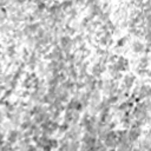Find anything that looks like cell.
Instances as JSON below:
<instances>
[{"instance_id": "obj_1", "label": "cell", "mask_w": 151, "mask_h": 151, "mask_svg": "<svg viewBox=\"0 0 151 151\" xmlns=\"http://www.w3.org/2000/svg\"><path fill=\"white\" fill-rule=\"evenodd\" d=\"M132 116H133V119L137 120L142 126L145 124H151V114L147 110L145 100H142L134 104L132 109Z\"/></svg>"}, {"instance_id": "obj_2", "label": "cell", "mask_w": 151, "mask_h": 151, "mask_svg": "<svg viewBox=\"0 0 151 151\" xmlns=\"http://www.w3.org/2000/svg\"><path fill=\"white\" fill-rule=\"evenodd\" d=\"M132 93L136 94L137 103L142 101V100H145V99H151V85L147 84V83L142 81L139 85L133 87Z\"/></svg>"}, {"instance_id": "obj_3", "label": "cell", "mask_w": 151, "mask_h": 151, "mask_svg": "<svg viewBox=\"0 0 151 151\" xmlns=\"http://www.w3.org/2000/svg\"><path fill=\"white\" fill-rule=\"evenodd\" d=\"M137 84V77L133 73H126L122 79H120V88L124 90L127 94H130L131 90L136 86Z\"/></svg>"}, {"instance_id": "obj_4", "label": "cell", "mask_w": 151, "mask_h": 151, "mask_svg": "<svg viewBox=\"0 0 151 151\" xmlns=\"http://www.w3.org/2000/svg\"><path fill=\"white\" fill-rule=\"evenodd\" d=\"M127 131H129V139H130V142L132 144L138 142L140 139L142 134H143V127L137 120H133L132 125L127 129Z\"/></svg>"}, {"instance_id": "obj_5", "label": "cell", "mask_w": 151, "mask_h": 151, "mask_svg": "<svg viewBox=\"0 0 151 151\" xmlns=\"http://www.w3.org/2000/svg\"><path fill=\"white\" fill-rule=\"evenodd\" d=\"M85 6L87 7V12L92 19L94 18H98L99 14L104 11V6H103V2H98V1H87L85 2Z\"/></svg>"}, {"instance_id": "obj_6", "label": "cell", "mask_w": 151, "mask_h": 151, "mask_svg": "<svg viewBox=\"0 0 151 151\" xmlns=\"http://www.w3.org/2000/svg\"><path fill=\"white\" fill-rule=\"evenodd\" d=\"M119 90V83L118 80H114L112 78H109V79H104V85H103V93L106 94V96H110V94H116L117 91Z\"/></svg>"}, {"instance_id": "obj_7", "label": "cell", "mask_w": 151, "mask_h": 151, "mask_svg": "<svg viewBox=\"0 0 151 151\" xmlns=\"http://www.w3.org/2000/svg\"><path fill=\"white\" fill-rule=\"evenodd\" d=\"M74 46V41H73V37L67 35V34H63L59 39V47L63 50V52L65 54H70L72 53V48Z\"/></svg>"}, {"instance_id": "obj_8", "label": "cell", "mask_w": 151, "mask_h": 151, "mask_svg": "<svg viewBox=\"0 0 151 151\" xmlns=\"http://www.w3.org/2000/svg\"><path fill=\"white\" fill-rule=\"evenodd\" d=\"M40 54L38 52H35L34 50H31V53L28 55V58L25 60L26 63V67L31 71V72H34V70H37L39 63H40Z\"/></svg>"}, {"instance_id": "obj_9", "label": "cell", "mask_w": 151, "mask_h": 151, "mask_svg": "<svg viewBox=\"0 0 151 151\" xmlns=\"http://www.w3.org/2000/svg\"><path fill=\"white\" fill-rule=\"evenodd\" d=\"M41 24L40 21H35V22H25V25L22 26V32L25 34V37H34L38 31L41 28Z\"/></svg>"}, {"instance_id": "obj_10", "label": "cell", "mask_w": 151, "mask_h": 151, "mask_svg": "<svg viewBox=\"0 0 151 151\" xmlns=\"http://www.w3.org/2000/svg\"><path fill=\"white\" fill-rule=\"evenodd\" d=\"M81 131L83 127L80 126V124H76V125H71L70 129L67 130V132L63 136L64 138H66L67 140H77L81 137Z\"/></svg>"}, {"instance_id": "obj_11", "label": "cell", "mask_w": 151, "mask_h": 151, "mask_svg": "<svg viewBox=\"0 0 151 151\" xmlns=\"http://www.w3.org/2000/svg\"><path fill=\"white\" fill-rule=\"evenodd\" d=\"M24 138V131L18 130V129H11L7 131L6 134V140L11 143L12 145H17L21 139Z\"/></svg>"}, {"instance_id": "obj_12", "label": "cell", "mask_w": 151, "mask_h": 151, "mask_svg": "<svg viewBox=\"0 0 151 151\" xmlns=\"http://www.w3.org/2000/svg\"><path fill=\"white\" fill-rule=\"evenodd\" d=\"M97 35H98V38H97L98 44H99L100 47L106 48V47H110L113 44V35L110 32H103V33L98 32Z\"/></svg>"}, {"instance_id": "obj_13", "label": "cell", "mask_w": 151, "mask_h": 151, "mask_svg": "<svg viewBox=\"0 0 151 151\" xmlns=\"http://www.w3.org/2000/svg\"><path fill=\"white\" fill-rule=\"evenodd\" d=\"M46 59H48L50 61L51 60H55V61H63L65 60V53L63 52V50L59 47V46H54L50 50V52L45 55Z\"/></svg>"}, {"instance_id": "obj_14", "label": "cell", "mask_w": 151, "mask_h": 151, "mask_svg": "<svg viewBox=\"0 0 151 151\" xmlns=\"http://www.w3.org/2000/svg\"><path fill=\"white\" fill-rule=\"evenodd\" d=\"M103 142H104V144H105V146L107 149H110V150L111 149H116L117 145H118V133H117V131L114 129L109 131V133L106 134V137H105V139Z\"/></svg>"}, {"instance_id": "obj_15", "label": "cell", "mask_w": 151, "mask_h": 151, "mask_svg": "<svg viewBox=\"0 0 151 151\" xmlns=\"http://www.w3.org/2000/svg\"><path fill=\"white\" fill-rule=\"evenodd\" d=\"M107 70V67H106V64H104V63H101V61H94L92 65H91V68H90V73L93 76V77H96L97 79L101 76V74H104V72Z\"/></svg>"}, {"instance_id": "obj_16", "label": "cell", "mask_w": 151, "mask_h": 151, "mask_svg": "<svg viewBox=\"0 0 151 151\" xmlns=\"http://www.w3.org/2000/svg\"><path fill=\"white\" fill-rule=\"evenodd\" d=\"M65 110H67V111H78V112H81V111L85 110V107L83 106V104L80 103V100H79L78 97H73V98H71V99L66 103Z\"/></svg>"}, {"instance_id": "obj_17", "label": "cell", "mask_w": 151, "mask_h": 151, "mask_svg": "<svg viewBox=\"0 0 151 151\" xmlns=\"http://www.w3.org/2000/svg\"><path fill=\"white\" fill-rule=\"evenodd\" d=\"M83 81H84V84H85V90H86V91L93 92V91L98 90V88H97L98 79H97L96 77H93L91 73H88V74L85 77V79H84Z\"/></svg>"}, {"instance_id": "obj_18", "label": "cell", "mask_w": 151, "mask_h": 151, "mask_svg": "<svg viewBox=\"0 0 151 151\" xmlns=\"http://www.w3.org/2000/svg\"><path fill=\"white\" fill-rule=\"evenodd\" d=\"M114 65L123 73V72H126L130 68V60L124 55H118V58L114 61Z\"/></svg>"}, {"instance_id": "obj_19", "label": "cell", "mask_w": 151, "mask_h": 151, "mask_svg": "<svg viewBox=\"0 0 151 151\" xmlns=\"http://www.w3.org/2000/svg\"><path fill=\"white\" fill-rule=\"evenodd\" d=\"M130 50H131L134 54H143V53H145V51H146V46H145V44H144L143 41L136 39V40L131 41V44H130Z\"/></svg>"}, {"instance_id": "obj_20", "label": "cell", "mask_w": 151, "mask_h": 151, "mask_svg": "<svg viewBox=\"0 0 151 151\" xmlns=\"http://www.w3.org/2000/svg\"><path fill=\"white\" fill-rule=\"evenodd\" d=\"M151 64V58L149 54H143L137 60V68L140 70H149V66Z\"/></svg>"}, {"instance_id": "obj_21", "label": "cell", "mask_w": 151, "mask_h": 151, "mask_svg": "<svg viewBox=\"0 0 151 151\" xmlns=\"http://www.w3.org/2000/svg\"><path fill=\"white\" fill-rule=\"evenodd\" d=\"M107 72H109L110 77H111L112 79H114V80H118V79H122V78H123V77H122L123 73L117 68V66L114 65V63L109 64V66H107Z\"/></svg>"}, {"instance_id": "obj_22", "label": "cell", "mask_w": 151, "mask_h": 151, "mask_svg": "<svg viewBox=\"0 0 151 151\" xmlns=\"http://www.w3.org/2000/svg\"><path fill=\"white\" fill-rule=\"evenodd\" d=\"M137 147L140 151H151V137L144 136V138L142 140H139Z\"/></svg>"}, {"instance_id": "obj_23", "label": "cell", "mask_w": 151, "mask_h": 151, "mask_svg": "<svg viewBox=\"0 0 151 151\" xmlns=\"http://www.w3.org/2000/svg\"><path fill=\"white\" fill-rule=\"evenodd\" d=\"M111 18V9L107 7V8H104V11L99 14V17H98V22L99 24H105V22H107L109 20H111L110 19Z\"/></svg>"}, {"instance_id": "obj_24", "label": "cell", "mask_w": 151, "mask_h": 151, "mask_svg": "<svg viewBox=\"0 0 151 151\" xmlns=\"http://www.w3.org/2000/svg\"><path fill=\"white\" fill-rule=\"evenodd\" d=\"M129 41V35H122L119 37L117 40H116V48H119V50H123L126 44Z\"/></svg>"}, {"instance_id": "obj_25", "label": "cell", "mask_w": 151, "mask_h": 151, "mask_svg": "<svg viewBox=\"0 0 151 151\" xmlns=\"http://www.w3.org/2000/svg\"><path fill=\"white\" fill-rule=\"evenodd\" d=\"M133 149V144L131 142H122L117 145V151H131Z\"/></svg>"}, {"instance_id": "obj_26", "label": "cell", "mask_w": 151, "mask_h": 151, "mask_svg": "<svg viewBox=\"0 0 151 151\" xmlns=\"http://www.w3.org/2000/svg\"><path fill=\"white\" fill-rule=\"evenodd\" d=\"M13 38H14L17 41L24 40V38H26V37H25V34H24V32H22V28H15V29L13 31Z\"/></svg>"}, {"instance_id": "obj_27", "label": "cell", "mask_w": 151, "mask_h": 151, "mask_svg": "<svg viewBox=\"0 0 151 151\" xmlns=\"http://www.w3.org/2000/svg\"><path fill=\"white\" fill-rule=\"evenodd\" d=\"M59 145H60V142H59V139L51 137V138H50V140H48V145H47V146H50L52 150H57V149L59 147Z\"/></svg>"}, {"instance_id": "obj_28", "label": "cell", "mask_w": 151, "mask_h": 151, "mask_svg": "<svg viewBox=\"0 0 151 151\" xmlns=\"http://www.w3.org/2000/svg\"><path fill=\"white\" fill-rule=\"evenodd\" d=\"M70 126H71V125H68V124L61 123V124H60V126H59V130H58V132H59L60 134H63V136H64V134L67 132V130L70 129Z\"/></svg>"}, {"instance_id": "obj_29", "label": "cell", "mask_w": 151, "mask_h": 151, "mask_svg": "<svg viewBox=\"0 0 151 151\" xmlns=\"http://www.w3.org/2000/svg\"><path fill=\"white\" fill-rule=\"evenodd\" d=\"M137 74L139 77H146L147 74V70H140V68H137Z\"/></svg>"}, {"instance_id": "obj_30", "label": "cell", "mask_w": 151, "mask_h": 151, "mask_svg": "<svg viewBox=\"0 0 151 151\" xmlns=\"http://www.w3.org/2000/svg\"><path fill=\"white\" fill-rule=\"evenodd\" d=\"M145 46H146V51H145V53H149V52L151 51V41L146 42V44H145Z\"/></svg>"}, {"instance_id": "obj_31", "label": "cell", "mask_w": 151, "mask_h": 151, "mask_svg": "<svg viewBox=\"0 0 151 151\" xmlns=\"http://www.w3.org/2000/svg\"><path fill=\"white\" fill-rule=\"evenodd\" d=\"M146 77L151 79V68H149V70H147V74H146Z\"/></svg>"}, {"instance_id": "obj_32", "label": "cell", "mask_w": 151, "mask_h": 151, "mask_svg": "<svg viewBox=\"0 0 151 151\" xmlns=\"http://www.w3.org/2000/svg\"><path fill=\"white\" fill-rule=\"evenodd\" d=\"M131 151H140V150H139V149H138V147H133V149H132V150H131Z\"/></svg>"}, {"instance_id": "obj_33", "label": "cell", "mask_w": 151, "mask_h": 151, "mask_svg": "<svg viewBox=\"0 0 151 151\" xmlns=\"http://www.w3.org/2000/svg\"><path fill=\"white\" fill-rule=\"evenodd\" d=\"M76 151H81V150H76Z\"/></svg>"}]
</instances>
